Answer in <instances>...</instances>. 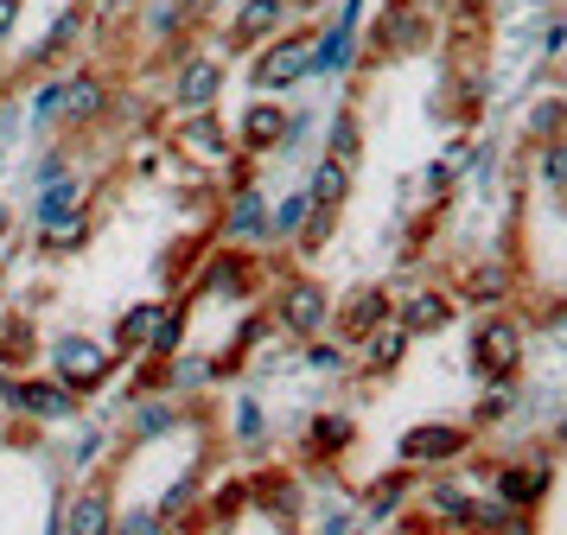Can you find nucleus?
I'll return each mask as SVG.
<instances>
[{
  "label": "nucleus",
  "mask_w": 567,
  "mask_h": 535,
  "mask_svg": "<svg viewBox=\"0 0 567 535\" xmlns=\"http://www.w3.org/2000/svg\"><path fill=\"white\" fill-rule=\"evenodd\" d=\"M45 357H52V377L71 389V395H103L109 382H115V370H122V357L109 351L103 338H83V331H64V338H52L45 344Z\"/></svg>",
  "instance_id": "nucleus-1"
},
{
  "label": "nucleus",
  "mask_w": 567,
  "mask_h": 535,
  "mask_svg": "<svg viewBox=\"0 0 567 535\" xmlns=\"http://www.w3.org/2000/svg\"><path fill=\"white\" fill-rule=\"evenodd\" d=\"M307 76H312V32H281V39L256 45V64H249V90L256 96H281V90L307 83Z\"/></svg>",
  "instance_id": "nucleus-2"
},
{
  "label": "nucleus",
  "mask_w": 567,
  "mask_h": 535,
  "mask_svg": "<svg viewBox=\"0 0 567 535\" xmlns=\"http://www.w3.org/2000/svg\"><path fill=\"white\" fill-rule=\"evenodd\" d=\"M0 408L27 414V421H78L83 414V395H71L58 377H7L0 370Z\"/></svg>",
  "instance_id": "nucleus-3"
},
{
  "label": "nucleus",
  "mask_w": 567,
  "mask_h": 535,
  "mask_svg": "<svg viewBox=\"0 0 567 535\" xmlns=\"http://www.w3.org/2000/svg\"><path fill=\"white\" fill-rule=\"evenodd\" d=\"M224 76H230L224 51H185L179 71H173V109L179 115H210L217 96H224Z\"/></svg>",
  "instance_id": "nucleus-4"
},
{
  "label": "nucleus",
  "mask_w": 567,
  "mask_h": 535,
  "mask_svg": "<svg viewBox=\"0 0 567 535\" xmlns=\"http://www.w3.org/2000/svg\"><path fill=\"white\" fill-rule=\"evenodd\" d=\"M275 326H281L287 338H300V344L319 338V331L332 326V294H326L312 275H293L281 294H275Z\"/></svg>",
  "instance_id": "nucleus-5"
},
{
  "label": "nucleus",
  "mask_w": 567,
  "mask_h": 535,
  "mask_svg": "<svg viewBox=\"0 0 567 535\" xmlns=\"http://www.w3.org/2000/svg\"><path fill=\"white\" fill-rule=\"evenodd\" d=\"M516 363H523V331H516V319H504V312L478 319L472 326V370L485 382H511Z\"/></svg>",
  "instance_id": "nucleus-6"
},
{
  "label": "nucleus",
  "mask_w": 567,
  "mask_h": 535,
  "mask_svg": "<svg viewBox=\"0 0 567 535\" xmlns=\"http://www.w3.org/2000/svg\"><path fill=\"white\" fill-rule=\"evenodd\" d=\"M465 446H472L465 428H453V421H421V428H409L395 440V459H402L409 472H440V465L465 459Z\"/></svg>",
  "instance_id": "nucleus-7"
},
{
  "label": "nucleus",
  "mask_w": 567,
  "mask_h": 535,
  "mask_svg": "<svg viewBox=\"0 0 567 535\" xmlns=\"http://www.w3.org/2000/svg\"><path fill=\"white\" fill-rule=\"evenodd\" d=\"M173 153H179L192 173H210V166H224V160L236 153V134L217 122V109H210V115H179V127H173Z\"/></svg>",
  "instance_id": "nucleus-8"
},
{
  "label": "nucleus",
  "mask_w": 567,
  "mask_h": 535,
  "mask_svg": "<svg viewBox=\"0 0 567 535\" xmlns=\"http://www.w3.org/2000/svg\"><path fill=\"white\" fill-rule=\"evenodd\" d=\"M427 45V7L421 0H383V13L370 25V51L377 58H409Z\"/></svg>",
  "instance_id": "nucleus-9"
},
{
  "label": "nucleus",
  "mask_w": 567,
  "mask_h": 535,
  "mask_svg": "<svg viewBox=\"0 0 567 535\" xmlns=\"http://www.w3.org/2000/svg\"><path fill=\"white\" fill-rule=\"evenodd\" d=\"M115 109V83H109L103 71H71V83H64V115H58V127L64 134H83V127H96Z\"/></svg>",
  "instance_id": "nucleus-10"
},
{
  "label": "nucleus",
  "mask_w": 567,
  "mask_h": 535,
  "mask_svg": "<svg viewBox=\"0 0 567 535\" xmlns=\"http://www.w3.org/2000/svg\"><path fill=\"white\" fill-rule=\"evenodd\" d=\"M383 319H395L389 287H351V294L332 306V326H338V338H344V344H358L363 331H377Z\"/></svg>",
  "instance_id": "nucleus-11"
},
{
  "label": "nucleus",
  "mask_w": 567,
  "mask_h": 535,
  "mask_svg": "<svg viewBox=\"0 0 567 535\" xmlns=\"http://www.w3.org/2000/svg\"><path fill=\"white\" fill-rule=\"evenodd\" d=\"M287 32V0H236L230 20V51H256Z\"/></svg>",
  "instance_id": "nucleus-12"
},
{
  "label": "nucleus",
  "mask_w": 567,
  "mask_h": 535,
  "mask_svg": "<svg viewBox=\"0 0 567 535\" xmlns=\"http://www.w3.org/2000/svg\"><path fill=\"white\" fill-rule=\"evenodd\" d=\"M281 141H287V109L281 102H249L243 109V122H236V147L243 153H281Z\"/></svg>",
  "instance_id": "nucleus-13"
},
{
  "label": "nucleus",
  "mask_w": 567,
  "mask_h": 535,
  "mask_svg": "<svg viewBox=\"0 0 567 535\" xmlns=\"http://www.w3.org/2000/svg\"><path fill=\"white\" fill-rule=\"evenodd\" d=\"M159 312H166V300H134V306H122V319L109 326V351H115V357H147Z\"/></svg>",
  "instance_id": "nucleus-14"
},
{
  "label": "nucleus",
  "mask_w": 567,
  "mask_h": 535,
  "mask_svg": "<svg viewBox=\"0 0 567 535\" xmlns=\"http://www.w3.org/2000/svg\"><path fill=\"white\" fill-rule=\"evenodd\" d=\"M224 236H230L236 249L243 243H268V198H261L256 185H236L230 198H224Z\"/></svg>",
  "instance_id": "nucleus-15"
},
{
  "label": "nucleus",
  "mask_w": 567,
  "mask_h": 535,
  "mask_svg": "<svg viewBox=\"0 0 567 535\" xmlns=\"http://www.w3.org/2000/svg\"><path fill=\"white\" fill-rule=\"evenodd\" d=\"M64 535H115V491L109 484H83L64 504Z\"/></svg>",
  "instance_id": "nucleus-16"
},
{
  "label": "nucleus",
  "mask_w": 567,
  "mask_h": 535,
  "mask_svg": "<svg viewBox=\"0 0 567 535\" xmlns=\"http://www.w3.org/2000/svg\"><path fill=\"white\" fill-rule=\"evenodd\" d=\"M32 357H45L32 312H0V370H7V377H27Z\"/></svg>",
  "instance_id": "nucleus-17"
},
{
  "label": "nucleus",
  "mask_w": 567,
  "mask_h": 535,
  "mask_svg": "<svg viewBox=\"0 0 567 535\" xmlns=\"http://www.w3.org/2000/svg\"><path fill=\"white\" fill-rule=\"evenodd\" d=\"M409 344H414L409 331L395 326V319H383L377 331H363L351 351H358V370H370V377H389V370H395V363L409 357Z\"/></svg>",
  "instance_id": "nucleus-18"
},
{
  "label": "nucleus",
  "mask_w": 567,
  "mask_h": 535,
  "mask_svg": "<svg viewBox=\"0 0 567 535\" xmlns=\"http://www.w3.org/2000/svg\"><path fill=\"white\" fill-rule=\"evenodd\" d=\"M83 198H90V178H83V173H58V178L39 185L32 217H39V229H45V224H58V217H71V210H90Z\"/></svg>",
  "instance_id": "nucleus-19"
},
{
  "label": "nucleus",
  "mask_w": 567,
  "mask_h": 535,
  "mask_svg": "<svg viewBox=\"0 0 567 535\" xmlns=\"http://www.w3.org/2000/svg\"><path fill=\"white\" fill-rule=\"evenodd\" d=\"M446 319H453V300L440 287H421V294H409V300L395 306V326L409 331V338H434Z\"/></svg>",
  "instance_id": "nucleus-20"
},
{
  "label": "nucleus",
  "mask_w": 567,
  "mask_h": 535,
  "mask_svg": "<svg viewBox=\"0 0 567 535\" xmlns=\"http://www.w3.org/2000/svg\"><path fill=\"white\" fill-rule=\"evenodd\" d=\"M90 236H96V217H90V210H71V217H58V224L39 229V255H45V261L83 255V249H90Z\"/></svg>",
  "instance_id": "nucleus-21"
},
{
  "label": "nucleus",
  "mask_w": 567,
  "mask_h": 535,
  "mask_svg": "<svg viewBox=\"0 0 567 535\" xmlns=\"http://www.w3.org/2000/svg\"><path fill=\"white\" fill-rule=\"evenodd\" d=\"M83 32H90V13H83V7H64V13H58V20L45 25V39H39V45L27 51V64H32V71H45L52 58H64V51L78 45Z\"/></svg>",
  "instance_id": "nucleus-22"
},
{
  "label": "nucleus",
  "mask_w": 567,
  "mask_h": 535,
  "mask_svg": "<svg viewBox=\"0 0 567 535\" xmlns=\"http://www.w3.org/2000/svg\"><path fill=\"white\" fill-rule=\"evenodd\" d=\"M409 497H414V472L409 465H395V472H383V479L363 491V516H370V523H389Z\"/></svg>",
  "instance_id": "nucleus-23"
},
{
  "label": "nucleus",
  "mask_w": 567,
  "mask_h": 535,
  "mask_svg": "<svg viewBox=\"0 0 567 535\" xmlns=\"http://www.w3.org/2000/svg\"><path fill=\"white\" fill-rule=\"evenodd\" d=\"M542 491H548V465H504V472H497V504H511V510H529L542 497Z\"/></svg>",
  "instance_id": "nucleus-24"
},
{
  "label": "nucleus",
  "mask_w": 567,
  "mask_h": 535,
  "mask_svg": "<svg viewBox=\"0 0 567 535\" xmlns=\"http://www.w3.org/2000/svg\"><path fill=\"white\" fill-rule=\"evenodd\" d=\"M351 45H358V25L332 20L319 39H312V76H338L344 64H351Z\"/></svg>",
  "instance_id": "nucleus-25"
},
{
  "label": "nucleus",
  "mask_w": 567,
  "mask_h": 535,
  "mask_svg": "<svg viewBox=\"0 0 567 535\" xmlns=\"http://www.w3.org/2000/svg\"><path fill=\"white\" fill-rule=\"evenodd\" d=\"M185 421L179 402H166V395H141L128 414V440H159V433H173Z\"/></svg>",
  "instance_id": "nucleus-26"
},
{
  "label": "nucleus",
  "mask_w": 567,
  "mask_h": 535,
  "mask_svg": "<svg viewBox=\"0 0 567 535\" xmlns=\"http://www.w3.org/2000/svg\"><path fill=\"white\" fill-rule=\"evenodd\" d=\"M351 440H358V421H351V414H312L307 421V453L312 459H338Z\"/></svg>",
  "instance_id": "nucleus-27"
},
{
  "label": "nucleus",
  "mask_w": 567,
  "mask_h": 535,
  "mask_svg": "<svg viewBox=\"0 0 567 535\" xmlns=\"http://www.w3.org/2000/svg\"><path fill=\"white\" fill-rule=\"evenodd\" d=\"M465 510H472V491L453 484V479H434L421 491V516H427V523H465Z\"/></svg>",
  "instance_id": "nucleus-28"
},
{
  "label": "nucleus",
  "mask_w": 567,
  "mask_h": 535,
  "mask_svg": "<svg viewBox=\"0 0 567 535\" xmlns=\"http://www.w3.org/2000/svg\"><path fill=\"white\" fill-rule=\"evenodd\" d=\"M307 198L319 204V210H338V204L351 198V166H338V160H319L307 173Z\"/></svg>",
  "instance_id": "nucleus-29"
},
{
  "label": "nucleus",
  "mask_w": 567,
  "mask_h": 535,
  "mask_svg": "<svg viewBox=\"0 0 567 535\" xmlns=\"http://www.w3.org/2000/svg\"><path fill=\"white\" fill-rule=\"evenodd\" d=\"M363 153V127H358V109H338L332 127H326V160H338V166H358Z\"/></svg>",
  "instance_id": "nucleus-30"
},
{
  "label": "nucleus",
  "mask_w": 567,
  "mask_h": 535,
  "mask_svg": "<svg viewBox=\"0 0 567 535\" xmlns=\"http://www.w3.org/2000/svg\"><path fill=\"white\" fill-rule=\"evenodd\" d=\"M504 294H511V268L504 261H478L465 275V300L472 306H504Z\"/></svg>",
  "instance_id": "nucleus-31"
},
{
  "label": "nucleus",
  "mask_w": 567,
  "mask_h": 535,
  "mask_svg": "<svg viewBox=\"0 0 567 535\" xmlns=\"http://www.w3.org/2000/svg\"><path fill=\"white\" fill-rule=\"evenodd\" d=\"M185 326H192V312H185L179 300H166V312H159V326H154V344H147V357H179V344H185Z\"/></svg>",
  "instance_id": "nucleus-32"
},
{
  "label": "nucleus",
  "mask_w": 567,
  "mask_h": 535,
  "mask_svg": "<svg viewBox=\"0 0 567 535\" xmlns=\"http://www.w3.org/2000/svg\"><path fill=\"white\" fill-rule=\"evenodd\" d=\"M307 370H319V377H344L351 370V351H344V338H307Z\"/></svg>",
  "instance_id": "nucleus-33"
},
{
  "label": "nucleus",
  "mask_w": 567,
  "mask_h": 535,
  "mask_svg": "<svg viewBox=\"0 0 567 535\" xmlns=\"http://www.w3.org/2000/svg\"><path fill=\"white\" fill-rule=\"evenodd\" d=\"M185 7L179 0H154V7H147V39H154V45H179V32H185Z\"/></svg>",
  "instance_id": "nucleus-34"
},
{
  "label": "nucleus",
  "mask_w": 567,
  "mask_h": 535,
  "mask_svg": "<svg viewBox=\"0 0 567 535\" xmlns=\"http://www.w3.org/2000/svg\"><path fill=\"white\" fill-rule=\"evenodd\" d=\"M307 217H312V198H307V185H300V192H287V198L268 210V236H300Z\"/></svg>",
  "instance_id": "nucleus-35"
},
{
  "label": "nucleus",
  "mask_w": 567,
  "mask_h": 535,
  "mask_svg": "<svg viewBox=\"0 0 567 535\" xmlns=\"http://www.w3.org/2000/svg\"><path fill=\"white\" fill-rule=\"evenodd\" d=\"M64 83H71V76L52 71L39 90H32V127H58V115H64Z\"/></svg>",
  "instance_id": "nucleus-36"
},
{
  "label": "nucleus",
  "mask_w": 567,
  "mask_h": 535,
  "mask_svg": "<svg viewBox=\"0 0 567 535\" xmlns=\"http://www.w3.org/2000/svg\"><path fill=\"white\" fill-rule=\"evenodd\" d=\"M542 185L567 198V141H542Z\"/></svg>",
  "instance_id": "nucleus-37"
},
{
  "label": "nucleus",
  "mask_w": 567,
  "mask_h": 535,
  "mask_svg": "<svg viewBox=\"0 0 567 535\" xmlns=\"http://www.w3.org/2000/svg\"><path fill=\"white\" fill-rule=\"evenodd\" d=\"M249 504V484H224L217 497H205L198 510H210V523H236V510Z\"/></svg>",
  "instance_id": "nucleus-38"
},
{
  "label": "nucleus",
  "mask_w": 567,
  "mask_h": 535,
  "mask_svg": "<svg viewBox=\"0 0 567 535\" xmlns=\"http://www.w3.org/2000/svg\"><path fill=\"white\" fill-rule=\"evenodd\" d=\"M115 535H166L159 510H115Z\"/></svg>",
  "instance_id": "nucleus-39"
},
{
  "label": "nucleus",
  "mask_w": 567,
  "mask_h": 535,
  "mask_svg": "<svg viewBox=\"0 0 567 535\" xmlns=\"http://www.w3.org/2000/svg\"><path fill=\"white\" fill-rule=\"evenodd\" d=\"M261 433H268V414H261V402H236V440H243V446H256Z\"/></svg>",
  "instance_id": "nucleus-40"
},
{
  "label": "nucleus",
  "mask_w": 567,
  "mask_h": 535,
  "mask_svg": "<svg viewBox=\"0 0 567 535\" xmlns=\"http://www.w3.org/2000/svg\"><path fill=\"white\" fill-rule=\"evenodd\" d=\"M504 414H511V389L497 382V389H491L485 402H478V428H491V421H504Z\"/></svg>",
  "instance_id": "nucleus-41"
},
{
  "label": "nucleus",
  "mask_w": 567,
  "mask_h": 535,
  "mask_svg": "<svg viewBox=\"0 0 567 535\" xmlns=\"http://www.w3.org/2000/svg\"><path fill=\"white\" fill-rule=\"evenodd\" d=\"M58 173H71V160H64V147H52L45 160H39V166H32V178H39V185H45V178H58Z\"/></svg>",
  "instance_id": "nucleus-42"
},
{
  "label": "nucleus",
  "mask_w": 567,
  "mask_h": 535,
  "mask_svg": "<svg viewBox=\"0 0 567 535\" xmlns=\"http://www.w3.org/2000/svg\"><path fill=\"white\" fill-rule=\"evenodd\" d=\"M96 453H103V433L83 428V440H78V465H96Z\"/></svg>",
  "instance_id": "nucleus-43"
},
{
  "label": "nucleus",
  "mask_w": 567,
  "mask_h": 535,
  "mask_svg": "<svg viewBox=\"0 0 567 535\" xmlns=\"http://www.w3.org/2000/svg\"><path fill=\"white\" fill-rule=\"evenodd\" d=\"M20 13H27V0H0V45H7V32L20 25Z\"/></svg>",
  "instance_id": "nucleus-44"
},
{
  "label": "nucleus",
  "mask_w": 567,
  "mask_h": 535,
  "mask_svg": "<svg viewBox=\"0 0 567 535\" xmlns=\"http://www.w3.org/2000/svg\"><path fill=\"white\" fill-rule=\"evenodd\" d=\"M185 7V20L198 25V20H210V13H217V7H224V0H179Z\"/></svg>",
  "instance_id": "nucleus-45"
},
{
  "label": "nucleus",
  "mask_w": 567,
  "mask_h": 535,
  "mask_svg": "<svg viewBox=\"0 0 567 535\" xmlns=\"http://www.w3.org/2000/svg\"><path fill=\"white\" fill-rule=\"evenodd\" d=\"M421 535H472L465 523H421Z\"/></svg>",
  "instance_id": "nucleus-46"
},
{
  "label": "nucleus",
  "mask_w": 567,
  "mask_h": 535,
  "mask_svg": "<svg viewBox=\"0 0 567 535\" xmlns=\"http://www.w3.org/2000/svg\"><path fill=\"white\" fill-rule=\"evenodd\" d=\"M7 90H13V58L0 51V102H7Z\"/></svg>",
  "instance_id": "nucleus-47"
},
{
  "label": "nucleus",
  "mask_w": 567,
  "mask_h": 535,
  "mask_svg": "<svg viewBox=\"0 0 567 535\" xmlns=\"http://www.w3.org/2000/svg\"><path fill=\"white\" fill-rule=\"evenodd\" d=\"M7 236H13V210H7V204H0V243H7Z\"/></svg>",
  "instance_id": "nucleus-48"
},
{
  "label": "nucleus",
  "mask_w": 567,
  "mask_h": 535,
  "mask_svg": "<svg viewBox=\"0 0 567 535\" xmlns=\"http://www.w3.org/2000/svg\"><path fill=\"white\" fill-rule=\"evenodd\" d=\"M312 7H326V0H287V13H312Z\"/></svg>",
  "instance_id": "nucleus-49"
},
{
  "label": "nucleus",
  "mask_w": 567,
  "mask_h": 535,
  "mask_svg": "<svg viewBox=\"0 0 567 535\" xmlns=\"http://www.w3.org/2000/svg\"><path fill=\"white\" fill-rule=\"evenodd\" d=\"M389 535H421V523H402V529H389Z\"/></svg>",
  "instance_id": "nucleus-50"
},
{
  "label": "nucleus",
  "mask_w": 567,
  "mask_h": 535,
  "mask_svg": "<svg viewBox=\"0 0 567 535\" xmlns=\"http://www.w3.org/2000/svg\"><path fill=\"white\" fill-rule=\"evenodd\" d=\"M0 312H7V275H0Z\"/></svg>",
  "instance_id": "nucleus-51"
},
{
  "label": "nucleus",
  "mask_w": 567,
  "mask_h": 535,
  "mask_svg": "<svg viewBox=\"0 0 567 535\" xmlns=\"http://www.w3.org/2000/svg\"><path fill=\"white\" fill-rule=\"evenodd\" d=\"M561 446H567V421H561Z\"/></svg>",
  "instance_id": "nucleus-52"
}]
</instances>
